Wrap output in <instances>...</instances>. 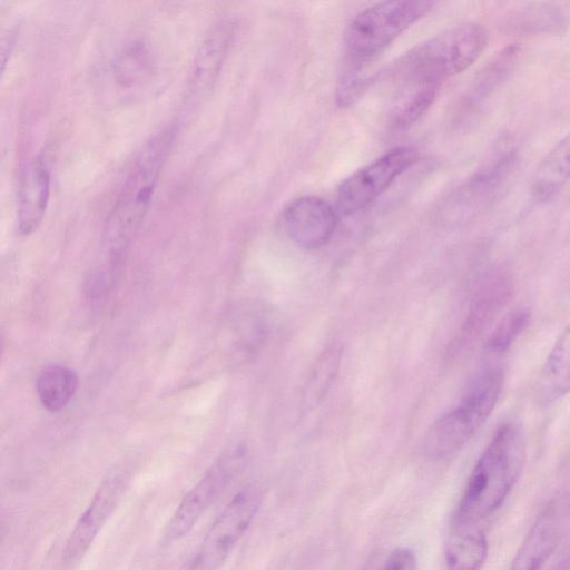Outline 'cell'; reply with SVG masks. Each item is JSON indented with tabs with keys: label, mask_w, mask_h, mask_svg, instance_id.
I'll list each match as a JSON object with an SVG mask.
<instances>
[{
	"label": "cell",
	"mask_w": 570,
	"mask_h": 570,
	"mask_svg": "<svg viewBox=\"0 0 570 570\" xmlns=\"http://www.w3.org/2000/svg\"><path fill=\"white\" fill-rule=\"evenodd\" d=\"M435 6L426 0H393L376 3L360 12L344 35L345 65L337 96L352 101L366 82L364 69L410 26Z\"/></svg>",
	"instance_id": "cell-1"
},
{
	"label": "cell",
	"mask_w": 570,
	"mask_h": 570,
	"mask_svg": "<svg viewBox=\"0 0 570 570\" xmlns=\"http://www.w3.org/2000/svg\"><path fill=\"white\" fill-rule=\"evenodd\" d=\"M175 136L174 127H165L150 137L136 157L116 196L104 230L111 268L116 271L150 207Z\"/></svg>",
	"instance_id": "cell-2"
},
{
	"label": "cell",
	"mask_w": 570,
	"mask_h": 570,
	"mask_svg": "<svg viewBox=\"0 0 570 570\" xmlns=\"http://www.w3.org/2000/svg\"><path fill=\"white\" fill-rule=\"evenodd\" d=\"M520 429L502 424L475 463L454 513V529H471L503 503L524 462Z\"/></svg>",
	"instance_id": "cell-3"
},
{
	"label": "cell",
	"mask_w": 570,
	"mask_h": 570,
	"mask_svg": "<svg viewBox=\"0 0 570 570\" xmlns=\"http://www.w3.org/2000/svg\"><path fill=\"white\" fill-rule=\"evenodd\" d=\"M519 165L515 141L500 137L480 166L449 195L442 206L444 219L460 224L487 213L508 194Z\"/></svg>",
	"instance_id": "cell-4"
},
{
	"label": "cell",
	"mask_w": 570,
	"mask_h": 570,
	"mask_svg": "<svg viewBox=\"0 0 570 570\" xmlns=\"http://www.w3.org/2000/svg\"><path fill=\"white\" fill-rule=\"evenodd\" d=\"M503 385V374L488 368L471 383L461 403L440 416L428 430L423 450L430 459H443L460 450L493 411Z\"/></svg>",
	"instance_id": "cell-5"
},
{
	"label": "cell",
	"mask_w": 570,
	"mask_h": 570,
	"mask_svg": "<svg viewBox=\"0 0 570 570\" xmlns=\"http://www.w3.org/2000/svg\"><path fill=\"white\" fill-rule=\"evenodd\" d=\"M489 32L476 22L449 28L409 52L403 61L444 81L466 70L487 48Z\"/></svg>",
	"instance_id": "cell-6"
},
{
	"label": "cell",
	"mask_w": 570,
	"mask_h": 570,
	"mask_svg": "<svg viewBox=\"0 0 570 570\" xmlns=\"http://www.w3.org/2000/svg\"><path fill=\"white\" fill-rule=\"evenodd\" d=\"M261 503L256 484L239 490L208 529L190 570H217L249 528Z\"/></svg>",
	"instance_id": "cell-7"
},
{
	"label": "cell",
	"mask_w": 570,
	"mask_h": 570,
	"mask_svg": "<svg viewBox=\"0 0 570 570\" xmlns=\"http://www.w3.org/2000/svg\"><path fill=\"white\" fill-rule=\"evenodd\" d=\"M419 158L412 147H397L348 176L338 187L337 207L351 215L371 205Z\"/></svg>",
	"instance_id": "cell-8"
},
{
	"label": "cell",
	"mask_w": 570,
	"mask_h": 570,
	"mask_svg": "<svg viewBox=\"0 0 570 570\" xmlns=\"http://www.w3.org/2000/svg\"><path fill=\"white\" fill-rule=\"evenodd\" d=\"M240 466V453L217 461L181 499L166 525L163 541L171 543L185 537L226 490Z\"/></svg>",
	"instance_id": "cell-9"
},
{
	"label": "cell",
	"mask_w": 570,
	"mask_h": 570,
	"mask_svg": "<svg viewBox=\"0 0 570 570\" xmlns=\"http://www.w3.org/2000/svg\"><path fill=\"white\" fill-rule=\"evenodd\" d=\"M128 482L126 473L117 472L101 483L66 541L59 570H73L79 564L121 500Z\"/></svg>",
	"instance_id": "cell-10"
},
{
	"label": "cell",
	"mask_w": 570,
	"mask_h": 570,
	"mask_svg": "<svg viewBox=\"0 0 570 570\" xmlns=\"http://www.w3.org/2000/svg\"><path fill=\"white\" fill-rule=\"evenodd\" d=\"M283 226L288 237L298 246L314 249L332 237L336 215L332 206L315 196H304L292 202L283 213Z\"/></svg>",
	"instance_id": "cell-11"
},
{
	"label": "cell",
	"mask_w": 570,
	"mask_h": 570,
	"mask_svg": "<svg viewBox=\"0 0 570 570\" xmlns=\"http://www.w3.org/2000/svg\"><path fill=\"white\" fill-rule=\"evenodd\" d=\"M50 175L40 157L28 159L20 168L17 189V228L30 235L40 225L48 206Z\"/></svg>",
	"instance_id": "cell-12"
},
{
	"label": "cell",
	"mask_w": 570,
	"mask_h": 570,
	"mask_svg": "<svg viewBox=\"0 0 570 570\" xmlns=\"http://www.w3.org/2000/svg\"><path fill=\"white\" fill-rule=\"evenodd\" d=\"M397 87L390 106V121L399 130L415 124L433 105L441 82L420 76L397 72Z\"/></svg>",
	"instance_id": "cell-13"
},
{
	"label": "cell",
	"mask_w": 570,
	"mask_h": 570,
	"mask_svg": "<svg viewBox=\"0 0 570 570\" xmlns=\"http://www.w3.org/2000/svg\"><path fill=\"white\" fill-rule=\"evenodd\" d=\"M233 36V24L217 22L205 36L195 57L190 91L195 95L206 92L214 85Z\"/></svg>",
	"instance_id": "cell-14"
},
{
	"label": "cell",
	"mask_w": 570,
	"mask_h": 570,
	"mask_svg": "<svg viewBox=\"0 0 570 570\" xmlns=\"http://www.w3.org/2000/svg\"><path fill=\"white\" fill-rule=\"evenodd\" d=\"M502 28L520 36L560 35L568 28V17L554 3L529 2L510 11Z\"/></svg>",
	"instance_id": "cell-15"
},
{
	"label": "cell",
	"mask_w": 570,
	"mask_h": 570,
	"mask_svg": "<svg viewBox=\"0 0 570 570\" xmlns=\"http://www.w3.org/2000/svg\"><path fill=\"white\" fill-rule=\"evenodd\" d=\"M570 180V131L542 158L530 184V195L537 203L551 200Z\"/></svg>",
	"instance_id": "cell-16"
},
{
	"label": "cell",
	"mask_w": 570,
	"mask_h": 570,
	"mask_svg": "<svg viewBox=\"0 0 570 570\" xmlns=\"http://www.w3.org/2000/svg\"><path fill=\"white\" fill-rule=\"evenodd\" d=\"M521 53L518 43H510L498 51L475 77L462 107L476 111L511 76Z\"/></svg>",
	"instance_id": "cell-17"
},
{
	"label": "cell",
	"mask_w": 570,
	"mask_h": 570,
	"mask_svg": "<svg viewBox=\"0 0 570 570\" xmlns=\"http://www.w3.org/2000/svg\"><path fill=\"white\" fill-rule=\"evenodd\" d=\"M559 522L552 511L540 517L518 549L511 570H539L553 552L559 539Z\"/></svg>",
	"instance_id": "cell-18"
},
{
	"label": "cell",
	"mask_w": 570,
	"mask_h": 570,
	"mask_svg": "<svg viewBox=\"0 0 570 570\" xmlns=\"http://www.w3.org/2000/svg\"><path fill=\"white\" fill-rule=\"evenodd\" d=\"M570 391V326L551 350L538 383L542 401L551 402Z\"/></svg>",
	"instance_id": "cell-19"
},
{
	"label": "cell",
	"mask_w": 570,
	"mask_h": 570,
	"mask_svg": "<svg viewBox=\"0 0 570 570\" xmlns=\"http://www.w3.org/2000/svg\"><path fill=\"white\" fill-rule=\"evenodd\" d=\"M79 386L77 373L65 365H49L37 379L36 390L41 405L49 412L63 410Z\"/></svg>",
	"instance_id": "cell-20"
},
{
	"label": "cell",
	"mask_w": 570,
	"mask_h": 570,
	"mask_svg": "<svg viewBox=\"0 0 570 570\" xmlns=\"http://www.w3.org/2000/svg\"><path fill=\"white\" fill-rule=\"evenodd\" d=\"M488 556V542L484 534L471 529H455L445 546L448 570H480Z\"/></svg>",
	"instance_id": "cell-21"
},
{
	"label": "cell",
	"mask_w": 570,
	"mask_h": 570,
	"mask_svg": "<svg viewBox=\"0 0 570 570\" xmlns=\"http://www.w3.org/2000/svg\"><path fill=\"white\" fill-rule=\"evenodd\" d=\"M151 57L139 40L126 43L114 62V76L124 87H132L148 79L151 73Z\"/></svg>",
	"instance_id": "cell-22"
},
{
	"label": "cell",
	"mask_w": 570,
	"mask_h": 570,
	"mask_svg": "<svg viewBox=\"0 0 570 570\" xmlns=\"http://www.w3.org/2000/svg\"><path fill=\"white\" fill-rule=\"evenodd\" d=\"M341 351L336 347L328 348L317 360L315 367L307 381L304 397L306 403H317L332 384L338 371Z\"/></svg>",
	"instance_id": "cell-23"
},
{
	"label": "cell",
	"mask_w": 570,
	"mask_h": 570,
	"mask_svg": "<svg viewBox=\"0 0 570 570\" xmlns=\"http://www.w3.org/2000/svg\"><path fill=\"white\" fill-rule=\"evenodd\" d=\"M528 321L525 312H515L505 317L490 336L487 348L491 353L505 351L518 334L524 328Z\"/></svg>",
	"instance_id": "cell-24"
},
{
	"label": "cell",
	"mask_w": 570,
	"mask_h": 570,
	"mask_svg": "<svg viewBox=\"0 0 570 570\" xmlns=\"http://www.w3.org/2000/svg\"><path fill=\"white\" fill-rule=\"evenodd\" d=\"M381 570H417L416 556L409 548L394 549L387 556Z\"/></svg>",
	"instance_id": "cell-25"
}]
</instances>
